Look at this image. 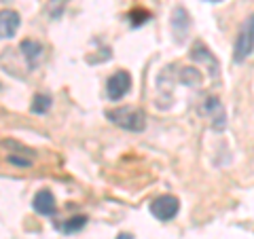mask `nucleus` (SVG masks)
Returning <instances> with one entry per match:
<instances>
[{
  "label": "nucleus",
  "instance_id": "1",
  "mask_svg": "<svg viewBox=\"0 0 254 239\" xmlns=\"http://www.w3.org/2000/svg\"><path fill=\"white\" fill-rule=\"evenodd\" d=\"M106 117L110 119V123H115L117 127H121L125 131H144L146 129V115L140 108H131V106H123V108H115L108 110Z\"/></svg>",
  "mask_w": 254,
  "mask_h": 239
},
{
  "label": "nucleus",
  "instance_id": "2",
  "mask_svg": "<svg viewBox=\"0 0 254 239\" xmlns=\"http://www.w3.org/2000/svg\"><path fill=\"white\" fill-rule=\"evenodd\" d=\"M254 51V13L244 21V26L237 34V41L233 47V60L244 61L246 58H250Z\"/></svg>",
  "mask_w": 254,
  "mask_h": 239
},
{
  "label": "nucleus",
  "instance_id": "3",
  "mask_svg": "<svg viewBox=\"0 0 254 239\" xmlns=\"http://www.w3.org/2000/svg\"><path fill=\"white\" fill-rule=\"evenodd\" d=\"M180 210V201L174 195H161L150 203V214L159 220H172Z\"/></svg>",
  "mask_w": 254,
  "mask_h": 239
},
{
  "label": "nucleus",
  "instance_id": "4",
  "mask_svg": "<svg viewBox=\"0 0 254 239\" xmlns=\"http://www.w3.org/2000/svg\"><path fill=\"white\" fill-rule=\"evenodd\" d=\"M131 89V76L125 72V70H119L113 76L108 78V87H106V93L113 102H119L121 98H125Z\"/></svg>",
  "mask_w": 254,
  "mask_h": 239
},
{
  "label": "nucleus",
  "instance_id": "5",
  "mask_svg": "<svg viewBox=\"0 0 254 239\" xmlns=\"http://www.w3.org/2000/svg\"><path fill=\"white\" fill-rule=\"evenodd\" d=\"M201 115L205 119H210V123H212L214 129H225L227 115H225V108H222L218 98H205L203 104H201Z\"/></svg>",
  "mask_w": 254,
  "mask_h": 239
},
{
  "label": "nucleus",
  "instance_id": "6",
  "mask_svg": "<svg viewBox=\"0 0 254 239\" xmlns=\"http://www.w3.org/2000/svg\"><path fill=\"white\" fill-rule=\"evenodd\" d=\"M189 28H190V17L185 6H176L172 11V32H174V38L176 43L182 45L187 41V34H189Z\"/></svg>",
  "mask_w": 254,
  "mask_h": 239
},
{
  "label": "nucleus",
  "instance_id": "7",
  "mask_svg": "<svg viewBox=\"0 0 254 239\" xmlns=\"http://www.w3.org/2000/svg\"><path fill=\"white\" fill-rule=\"evenodd\" d=\"M190 60H195V63H205L208 66V72H210V76H214L216 78L218 76V61H216V58L205 49V45L203 43H195L193 47H190Z\"/></svg>",
  "mask_w": 254,
  "mask_h": 239
},
{
  "label": "nucleus",
  "instance_id": "8",
  "mask_svg": "<svg viewBox=\"0 0 254 239\" xmlns=\"http://www.w3.org/2000/svg\"><path fill=\"white\" fill-rule=\"evenodd\" d=\"M32 208H34L36 214H41V216H53L55 212H58V205H55V197L49 188H43L38 190L32 199Z\"/></svg>",
  "mask_w": 254,
  "mask_h": 239
},
{
  "label": "nucleus",
  "instance_id": "9",
  "mask_svg": "<svg viewBox=\"0 0 254 239\" xmlns=\"http://www.w3.org/2000/svg\"><path fill=\"white\" fill-rule=\"evenodd\" d=\"M19 13L17 11H11V9H4L0 11V38H13L19 30Z\"/></svg>",
  "mask_w": 254,
  "mask_h": 239
},
{
  "label": "nucleus",
  "instance_id": "10",
  "mask_svg": "<svg viewBox=\"0 0 254 239\" xmlns=\"http://www.w3.org/2000/svg\"><path fill=\"white\" fill-rule=\"evenodd\" d=\"M19 49H21V53H23V58H26L30 70L38 68V63H41L43 55H45V47H43L41 43H38V41H32V38H26V41L21 43Z\"/></svg>",
  "mask_w": 254,
  "mask_h": 239
},
{
  "label": "nucleus",
  "instance_id": "11",
  "mask_svg": "<svg viewBox=\"0 0 254 239\" xmlns=\"http://www.w3.org/2000/svg\"><path fill=\"white\" fill-rule=\"evenodd\" d=\"M178 81L185 85V87H199L201 85V72H199V68H193V66L180 68Z\"/></svg>",
  "mask_w": 254,
  "mask_h": 239
},
{
  "label": "nucleus",
  "instance_id": "12",
  "mask_svg": "<svg viewBox=\"0 0 254 239\" xmlns=\"http://www.w3.org/2000/svg\"><path fill=\"white\" fill-rule=\"evenodd\" d=\"M49 108H51V98H49V95L36 93L34 100H32V106H30L32 113H34V115H45V113H49Z\"/></svg>",
  "mask_w": 254,
  "mask_h": 239
},
{
  "label": "nucleus",
  "instance_id": "13",
  "mask_svg": "<svg viewBox=\"0 0 254 239\" xmlns=\"http://www.w3.org/2000/svg\"><path fill=\"white\" fill-rule=\"evenodd\" d=\"M85 225H87V216H72L70 220H66L62 225V231L70 235V233H76V231H81Z\"/></svg>",
  "mask_w": 254,
  "mask_h": 239
},
{
  "label": "nucleus",
  "instance_id": "14",
  "mask_svg": "<svg viewBox=\"0 0 254 239\" xmlns=\"http://www.w3.org/2000/svg\"><path fill=\"white\" fill-rule=\"evenodd\" d=\"M64 6H66V0H51L49 6H47V11H49V15L53 19H58L64 11Z\"/></svg>",
  "mask_w": 254,
  "mask_h": 239
},
{
  "label": "nucleus",
  "instance_id": "15",
  "mask_svg": "<svg viewBox=\"0 0 254 239\" xmlns=\"http://www.w3.org/2000/svg\"><path fill=\"white\" fill-rule=\"evenodd\" d=\"M6 161H9L11 165H17V167H32V159H26V155L19 157L17 153H11L9 157H6Z\"/></svg>",
  "mask_w": 254,
  "mask_h": 239
},
{
  "label": "nucleus",
  "instance_id": "16",
  "mask_svg": "<svg viewBox=\"0 0 254 239\" xmlns=\"http://www.w3.org/2000/svg\"><path fill=\"white\" fill-rule=\"evenodd\" d=\"M117 239H133V237H131V235H129V233H121V235H119V237H117Z\"/></svg>",
  "mask_w": 254,
  "mask_h": 239
},
{
  "label": "nucleus",
  "instance_id": "17",
  "mask_svg": "<svg viewBox=\"0 0 254 239\" xmlns=\"http://www.w3.org/2000/svg\"><path fill=\"white\" fill-rule=\"evenodd\" d=\"M205 2H222V0H205Z\"/></svg>",
  "mask_w": 254,
  "mask_h": 239
},
{
  "label": "nucleus",
  "instance_id": "18",
  "mask_svg": "<svg viewBox=\"0 0 254 239\" xmlns=\"http://www.w3.org/2000/svg\"><path fill=\"white\" fill-rule=\"evenodd\" d=\"M0 2H11V0H0Z\"/></svg>",
  "mask_w": 254,
  "mask_h": 239
}]
</instances>
